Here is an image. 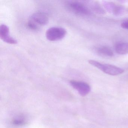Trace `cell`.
I'll list each match as a JSON object with an SVG mask.
<instances>
[{"instance_id": "6", "label": "cell", "mask_w": 128, "mask_h": 128, "mask_svg": "<svg viewBox=\"0 0 128 128\" xmlns=\"http://www.w3.org/2000/svg\"><path fill=\"white\" fill-rule=\"evenodd\" d=\"M9 28L5 24H1L0 26V37L5 42L8 44H15L18 43L15 39L10 35Z\"/></svg>"}, {"instance_id": "1", "label": "cell", "mask_w": 128, "mask_h": 128, "mask_svg": "<svg viewBox=\"0 0 128 128\" xmlns=\"http://www.w3.org/2000/svg\"><path fill=\"white\" fill-rule=\"evenodd\" d=\"M48 21V17L46 14L41 12H36L30 16L28 22L27 26L32 30H38L42 26L47 24Z\"/></svg>"}, {"instance_id": "4", "label": "cell", "mask_w": 128, "mask_h": 128, "mask_svg": "<svg viewBox=\"0 0 128 128\" xmlns=\"http://www.w3.org/2000/svg\"><path fill=\"white\" fill-rule=\"evenodd\" d=\"M66 6L70 12L78 14L85 15L88 14L90 12L87 7L84 4L78 1H68Z\"/></svg>"}, {"instance_id": "5", "label": "cell", "mask_w": 128, "mask_h": 128, "mask_svg": "<svg viewBox=\"0 0 128 128\" xmlns=\"http://www.w3.org/2000/svg\"><path fill=\"white\" fill-rule=\"evenodd\" d=\"M70 83L73 88L77 90L79 94L82 96H86L90 92V86L86 83L83 82L72 80Z\"/></svg>"}, {"instance_id": "3", "label": "cell", "mask_w": 128, "mask_h": 128, "mask_svg": "<svg viewBox=\"0 0 128 128\" xmlns=\"http://www.w3.org/2000/svg\"><path fill=\"white\" fill-rule=\"evenodd\" d=\"M66 34L65 29L60 27H53L46 31V37L50 41H58L63 38Z\"/></svg>"}, {"instance_id": "8", "label": "cell", "mask_w": 128, "mask_h": 128, "mask_svg": "<svg viewBox=\"0 0 128 128\" xmlns=\"http://www.w3.org/2000/svg\"><path fill=\"white\" fill-rule=\"evenodd\" d=\"M98 52L102 55L108 57H112L114 55V53L111 49L106 46L101 47L98 49Z\"/></svg>"}, {"instance_id": "9", "label": "cell", "mask_w": 128, "mask_h": 128, "mask_svg": "<svg viewBox=\"0 0 128 128\" xmlns=\"http://www.w3.org/2000/svg\"><path fill=\"white\" fill-rule=\"evenodd\" d=\"M124 10L123 7L121 6H114L112 11L114 14L118 15L123 12Z\"/></svg>"}, {"instance_id": "2", "label": "cell", "mask_w": 128, "mask_h": 128, "mask_svg": "<svg viewBox=\"0 0 128 128\" xmlns=\"http://www.w3.org/2000/svg\"><path fill=\"white\" fill-rule=\"evenodd\" d=\"M88 62L94 67L110 75H118L123 73L124 72V70L116 66L109 64H103L93 60H89Z\"/></svg>"}, {"instance_id": "7", "label": "cell", "mask_w": 128, "mask_h": 128, "mask_svg": "<svg viewBox=\"0 0 128 128\" xmlns=\"http://www.w3.org/2000/svg\"><path fill=\"white\" fill-rule=\"evenodd\" d=\"M115 50L118 54L124 55L128 54V42H122L115 45Z\"/></svg>"}, {"instance_id": "12", "label": "cell", "mask_w": 128, "mask_h": 128, "mask_svg": "<svg viewBox=\"0 0 128 128\" xmlns=\"http://www.w3.org/2000/svg\"><path fill=\"white\" fill-rule=\"evenodd\" d=\"M96 9H97V8H96ZM98 9H97V10H98Z\"/></svg>"}, {"instance_id": "11", "label": "cell", "mask_w": 128, "mask_h": 128, "mask_svg": "<svg viewBox=\"0 0 128 128\" xmlns=\"http://www.w3.org/2000/svg\"><path fill=\"white\" fill-rule=\"evenodd\" d=\"M121 26L124 29L128 30V20L124 21L121 24Z\"/></svg>"}, {"instance_id": "10", "label": "cell", "mask_w": 128, "mask_h": 128, "mask_svg": "<svg viewBox=\"0 0 128 128\" xmlns=\"http://www.w3.org/2000/svg\"><path fill=\"white\" fill-rule=\"evenodd\" d=\"M12 123L14 125L16 126H21L26 124L24 120L22 118L15 119L13 120Z\"/></svg>"}]
</instances>
